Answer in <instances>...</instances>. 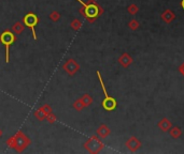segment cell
Here are the masks:
<instances>
[{
  "label": "cell",
  "mask_w": 184,
  "mask_h": 154,
  "mask_svg": "<svg viewBox=\"0 0 184 154\" xmlns=\"http://www.w3.org/2000/svg\"><path fill=\"white\" fill-rule=\"evenodd\" d=\"M23 22L26 27H28L32 32V36H34V40H37V34H36V26L38 25L39 23V18L38 16L34 13H28L24 16L23 18Z\"/></svg>",
  "instance_id": "4"
},
{
  "label": "cell",
  "mask_w": 184,
  "mask_h": 154,
  "mask_svg": "<svg viewBox=\"0 0 184 154\" xmlns=\"http://www.w3.org/2000/svg\"><path fill=\"white\" fill-rule=\"evenodd\" d=\"M46 120H48L50 123H54L55 121H56V117H55V115L53 113H48V115L46 116Z\"/></svg>",
  "instance_id": "22"
},
{
  "label": "cell",
  "mask_w": 184,
  "mask_h": 154,
  "mask_svg": "<svg viewBox=\"0 0 184 154\" xmlns=\"http://www.w3.org/2000/svg\"><path fill=\"white\" fill-rule=\"evenodd\" d=\"M59 18H60V15L56 11H54V12H52L50 14V19L52 20V22H57Z\"/></svg>",
  "instance_id": "20"
},
{
  "label": "cell",
  "mask_w": 184,
  "mask_h": 154,
  "mask_svg": "<svg viewBox=\"0 0 184 154\" xmlns=\"http://www.w3.org/2000/svg\"><path fill=\"white\" fill-rule=\"evenodd\" d=\"M174 17H176V16H174V14L172 13L170 10H166L164 13L162 14V18H163V19H164L166 23L172 22V20L174 19Z\"/></svg>",
  "instance_id": "12"
},
{
  "label": "cell",
  "mask_w": 184,
  "mask_h": 154,
  "mask_svg": "<svg viewBox=\"0 0 184 154\" xmlns=\"http://www.w3.org/2000/svg\"><path fill=\"white\" fill-rule=\"evenodd\" d=\"M12 30H13V32H14L15 34H21L23 32V30H24V25H23L22 23H20V22L15 23V24L13 25V27H12Z\"/></svg>",
  "instance_id": "13"
},
{
  "label": "cell",
  "mask_w": 184,
  "mask_h": 154,
  "mask_svg": "<svg viewBox=\"0 0 184 154\" xmlns=\"http://www.w3.org/2000/svg\"><path fill=\"white\" fill-rule=\"evenodd\" d=\"M102 106H104V108L106 109V110L111 111V110H113V109H115L116 101L113 99V97H111V96L104 97V102H102Z\"/></svg>",
  "instance_id": "7"
},
{
  "label": "cell",
  "mask_w": 184,
  "mask_h": 154,
  "mask_svg": "<svg viewBox=\"0 0 184 154\" xmlns=\"http://www.w3.org/2000/svg\"><path fill=\"white\" fill-rule=\"evenodd\" d=\"M81 101H82V103L84 104V106H90L93 102V99L90 97V94H84L82 97H81Z\"/></svg>",
  "instance_id": "14"
},
{
  "label": "cell",
  "mask_w": 184,
  "mask_h": 154,
  "mask_svg": "<svg viewBox=\"0 0 184 154\" xmlns=\"http://www.w3.org/2000/svg\"><path fill=\"white\" fill-rule=\"evenodd\" d=\"M118 61H120V63L122 64L124 67H128L129 66V64L132 62V59L128 53H123V55L120 57V59H118Z\"/></svg>",
  "instance_id": "9"
},
{
  "label": "cell",
  "mask_w": 184,
  "mask_h": 154,
  "mask_svg": "<svg viewBox=\"0 0 184 154\" xmlns=\"http://www.w3.org/2000/svg\"><path fill=\"white\" fill-rule=\"evenodd\" d=\"M73 107H74V109H76L78 111H81L85 106H84V104H83L82 101H81V99H80V100H78V101L74 102Z\"/></svg>",
  "instance_id": "16"
},
{
  "label": "cell",
  "mask_w": 184,
  "mask_h": 154,
  "mask_svg": "<svg viewBox=\"0 0 184 154\" xmlns=\"http://www.w3.org/2000/svg\"><path fill=\"white\" fill-rule=\"evenodd\" d=\"M62 69H64L70 76H73L74 74L80 70V65L76 63V60L68 59L66 62H65V64L62 65Z\"/></svg>",
  "instance_id": "6"
},
{
  "label": "cell",
  "mask_w": 184,
  "mask_h": 154,
  "mask_svg": "<svg viewBox=\"0 0 184 154\" xmlns=\"http://www.w3.org/2000/svg\"><path fill=\"white\" fill-rule=\"evenodd\" d=\"M170 134H171V136L173 137V138H178V137L181 136V130H180V128H178V127L172 128V130H170Z\"/></svg>",
  "instance_id": "19"
},
{
  "label": "cell",
  "mask_w": 184,
  "mask_h": 154,
  "mask_svg": "<svg viewBox=\"0 0 184 154\" xmlns=\"http://www.w3.org/2000/svg\"><path fill=\"white\" fill-rule=\"evenodd\" d=\"M0 135H1V132H0Z\"/></svg>",
  "instance_id": "27"
},
{
  "label": "cell",
  "mask_w": 184,
  "mask_h": 154,
  "mask_svg": "<svg viewBox=\"0 0 184 154\" xmlns=\"http://www.w3.org/2000/svg\"><path fill=\"white\" fill-rule=\"evenodd\" d=\"M97 134H98L101 138H106V137L110 134V130H109V127L107 126V125H101V126H99L98 130H97Z\"/></svg>",
  "instance_id": "11"
},
{
  "label": "cell",
  "mask_w": 184,
  "mask_h": 154,
  "mask_svg": "<svg viewBox=\"0 0 184 154\" xmlns=\"http://www.w3.org/2000/svg\"><path fill=\"white\" fill-rule=\"evenodd\" d=\"M126 146H127V148L131 151V152H135V151H137L139 148H140L141 143H140V141L136 138V137H131V138L126 142Z\"/></svg>",
  "instance_id": "8"
},
{
  "label": "cell",
  "mask_w": 184,
  "mask_h": 154,
  "mask_svg": "<svg viewBox=\"0 0 184 154\" xmlns=\"http://www.w3.org/2000/svg\"><path fill=\"white\" fill-rule=\"evenodd\" d=\"M97 76H98L99 81H100V85H101V88H102V91H104V97H108L109 96L108 92H107V89H106V87H104V81H102V78H101V75H100L99 71H97Z\"/></svg>",
  "instance_id": "18"
},
{
  "label": "cell",
  "mask_w": 184,
  "mask_h": 154,
  "mask_svg": "<svg viewBox=\"0 0 184 154\" xmlns=\"http://www.w3.org/2000/svg\"><path fill=\"white\" fill-rule=\"evenodd\" d=\"M81 4L85 8V12H83V14L86 16L87 18H93V20L96 19V17L99 15V6H97L95 2H93V0H90V2L88 4H86L85 2H83L82 0H78Z\"/></svg>",
  "instance_id": "3"
},
{
  "label": "cell",
  "mask_w": 184,
  "mask_h": 154,
  "mask_svg": "<svg viewBox=\"0 0 184 154\" xmlns=\"http://www.w3.org/2000/svg\"><path fill=\"white\" fill-rule=\"evenodd\" d=\"M7 143L11 148L16 149L18 152H22L25 148L29 146L30 140L28 139V137L25 136L22 132H18L15 137H11L9 140H7Z\"/></svg>",
  "instance_id": "1"
},
{
  "label": "cell",
  "mask_w": 184,
  "mask_h": 154,
  "mask_svg": "<svg viewBox=\"0 0 184 154\" xmlns=\"http://www.w3.org/2000/svg\"><path fill=\"white\" fill-rule=\"evenodd\" d=\"M158 127H159L163 132H167V130L171 128V122H170L168 119H163V120L159 121V123H158Z\"/></svg>",
  "instance_id": "10"
},
{
  "label": "cell",
  "mask_w": 184,
  "mask_h": 154,
  "mask_svg": "<svg viewBox=\"0 0 184 154\" xmlns=\"http://www.w3.org/2000/svg\"><path fill=\"white\" fill-rule=\"evenodd\" d=\"M15 34L10 30H6L0 34V42L6 47V62L9 63L10 61V46L15 42Z\"/></svg>",
  "instance_id": "2"
},
{
  "label": "cell",
  "mask_w": 184,
  "mask_h": 154,
  "mask_svg": "<svg viewBox=\"0 0 184 154\" xmlns=\"http://www.w3.org/2000/svg\"><path fill=\"white\" fill-rule=\"evenodd\" d=\"M71 27L73 30H79L81 27H82V23H81L79 19H73L71 23Z\"/></svg>",
  "instance_id": "17"
},
{
  "label": "cell",
  "mask_w": 184,
  "mask_h": 154,
  "mask_svg": "<svg viewBox=\"0 0 184 154\" xmlns=\"http://www.w3.org/2000/svg\"><path fill=\"white\" fill-rule=\"evenodd\" d=\"M179 70H180V72H181V73H182L183 75H184V63H183L182 65H181L180 69H179Z\"/></svg>",
  "instance_id": "25"
},
{
  "label": "cell",
  "mask_w": 184,
  "mask_h": 154,
  "mask_svg": "<svg viewBox=\"0 0 184 154\" xmlns=\"http://www.w3.org/2000/svg\"><path fill=\"white\" fill-rule=\"evenodd\" d=\"M40 109L43 111L44 113H45L46 116H48V113H52V108H51V107L48 106V105H44L43 107H40Z\"/></svg>",
  "instance_id": "21"
},
{
  "label": "cell",
  "mask_w": 184,
  "mask_h": 154,
  "mask_svg": "<svg viewBox=\"0 0 184 154\" xmlns=\"http://www.w3.org/2000/svg\"><path fill=\"white\" fill-rule=\"evenodd\" d=\"M181 4H182V8L184 9V0H182V3H181Z\"/></svg>",
  "instance_id": "26"
},
{
  "label": "cell",
  "mask_w": 184,
  "mask_h": 154,
  "mask_svg": "<svg viewBox=\"0 0 184 154\" xmlns=\"http://www.w3.org/2000/svg\"><path fill=\"white\" fill-rule=\"evenodd\" d=\"M34 117H36V118L38 119V120H41V121L44 120V119H46V115L43 113L42 110H41L40 108H39L38 110L34 111Z\"/></svg>",
  "instance_id": "15"
},
{
  "label": "cell",
  "mask_w": 184,
  "mask_h": 154,
  "mask_svg": "<svg viewBox=\"0 0 184 154\" xmlns=\"http://www.w3.org/2000/svg\"><path fill=\"white\" fill-rule=\"evenodd\" d=\"M128 12L130 14H136L138 12V8H137V6H135V4H132V6H130L129 8H128Z\"/></svg>",
  "instance_id": "24"
},
{
  "label": "cell",
  "mask_w": 184,
  "mask_h": 154,
  "mask_svg": "<svg viewBox=\"0 0 184 154\" xmlns=\"http://www.w3.org/2000/svg\"><path fill=\"white\" fill-rule=\"evenodd\" d=\"M129 27H130V29H132V30H136L137 28L139 27V24H138V22L137 20H131V22L129 23Z\"/></svg>",
  "instance_id": "23"
},
{
  "label": "cell",
  "mask_w": 184,
  "mask_h": 154,
  "mask_svg": "<svg viewBox=\"0 0 184 154\" xmlns=\"http://www.w3.org/2000/svg\"><path fill=\"white\" fill-rule=\"evenodd\" d=\"M85 149L90 153H98L102 150L104 148V143L100 141L99 138H97L96 136H93L90 139H88L84 144Z\"/></svg>",
  "instance_id": "5"
}]
</instances>
